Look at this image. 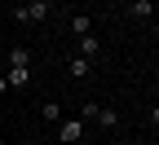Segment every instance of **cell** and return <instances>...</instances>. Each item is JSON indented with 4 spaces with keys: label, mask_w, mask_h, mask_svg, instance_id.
Returning a JSON list of instances; mask_svg holds the SVG:
<instances>
[{
    "label": "cell",
    "mask_w": 159,
    "mask_h": 145,
    "mask_svg": "<svg viewBox=\"0 0 159 145\" xmlns=\"http://www.w3.org/2000/svg\"><path fill=\"white\" fill-rule=\"evenodd\" d=\"M22 13H27V27H35V22H49L53 0H27V5H22Z\"/></svg>",
    "instance_id": "1"
},
{
    "label": "cell",
    "mask_w": 159,
    "mask_h": 145,
    "mask_svg": "<svg viewBox=\"0 0 159 145\" xmlns=\"http://www.w3.org/2000/svg\"><path fill=\"white\" fill-rule=\"evenodd\" d=\"M57 141H62V145L84 141V119H62V123H57Z\"/></svg>",
    "instance_id": "2"
},
{
    "label": "cell",
    "mask_w": 159,
    "mask_h": 145,
    "mask_svg": "<svg viewBox=\"0 0 159 145\" xmlns=\"http://www.w3.org/2000/svg\"><path fill=\"white\" fill-rule=\"evenodd\" d=\"M80 57L97 66V62H102V40H97V35H80Z\"/></svg>",
    "instance_id": "3"
},
{
    "label": "cell",
    "mask_w": 159,
    "mask_h": 145,
    "mask_svg": "<svg viewBox=\"0 0 159 145\" xmlns=\"http://www.w3.org/2000/svg\"><path fill=\"white\" fill-rule=\"evenodd\" d=\"M128 13L137 18V22H150V18H155V0H133V5H128Z\"/></svg>",
    "instance_id": "4"
},
{
    "label": "cell",
    "mask_w": 159,
    "mask_h": 145,
    "mask_svg": "<svg viewBox=\"0 0 159 145\" xmlns=\"http://www.w3.org/2000/svg\"><path fill=\"white\" fill-rule=\"evenodd\" d=\"M5 84H9V88H27V84H31V70H27V66H9Z\"/></svg>",
    "instance_id": "5"
},
{
    "label": "cell",
    "mask_w": 159,
    "mask_h": 145,
    "mask_svg": "<svg viewBox=\"0 0 159 145\" xmlns=\"http://www.w3.org/2000/svg\"><path fill=\"white\" fill-rule=\"evenodd\" d=\"M40 119H44L49 128H57V123H62V106H57V101H44V106H40Z\"/></svg>",
    "instance_id": "6"
},
{
    "label": "cell",
    "mask_w": 159,
    "mask_h": 145,
    "mask_svg": "<svg viewBox=\"0 0 159 145\" xmlns=\"http://www.w3.org/2000/svg\"><path fill=\"white\" fill-rule=\"evenodd\" d=\"M9 66H27V70H31V49H27V44H13V49H9Z\"/></svg>",
    "instance_id": "7"
},
{
    "label": "cell",
    "mask_w": 159,
    "mask_h": 145,
    "mask_svg": "<svg viewBox=\"0 0 159 145\" xmlns=\"http://www.w3.org/2000/svg\"><path fill=\"white\" fill-rule=\"evenodd\" d=\"M66 70H71V75H80V79H89V75H93V62H84V57L75 53V57L66 62Z\"/></svg>",
    "instance_id": "8"
},
{
    "label": "cell",
    "mask_w": 159,
    "mask_h": 145,
    "mask_svg": "<svg viewBox=\"0 0 159 145\" xmlns=\"http://www.w3.org/2000/svg\"><path fill=\"white\" fill-rule=\"evenodd\" d=\"M71 31L75 35H93V18L89 13H71Z\"/></svg>",
    "instance_id": "9"
},
{
    "label": "cell",
    "mask_w": 159,
    "mask_h": 145,
    "mask_svg": "<svg viewBox=\"0 0 159 145\" xmlns=\"http://www.w3.org/2000/svg\"><path fill=\"white\" fill-rule=\"evenodd\" d=\"M97 123H102V128H106V132H115V128H119V114L102 106V110H97Z\"/></svg>",
    "instance_id": "10"
},
{
    "label": "cell",
    "mask_w": 159,
    "mask_h": 145,
    "mask_svg": "<svg viewBox=\"0 0 159 145\" xmlns=\"http://www.w3.org/2000/svg\"><path fill=\"white\" fill-rule=\"evenodd\" d=\"M97 110H102L97 101H84V106H80V119H97Z\"/></svg>",
    "instance_id": "11"
},
{
    "label": "cell",
    "mask_w": 159,
    "mask_h": 145,
    "mask_svg": "<svg viewBox=\"0 0 159 145\" xmlns=\"http://www.w3.org/2000/svg\"><path fill=\"white\" fill-rule=\"evenodd\" d=\"M5 92H9V84H5V75H0V97H5Z\"/></svg>",
    "instance_id": "12"
},
{
    "label": "cell",
    "mask_w": 159,
    "mask_h": 145,
    "mask_svg": "<svg viewBox=\"0 0 159 145\" xmlns=\"http://www.w3.org/2000/svg\"><path fill=\"white\" fill-rule=\"evenodd\" d=\"M0 53H5V40H0Z\"/></svg>",
    "instance_id": "13"
}]
</instances>
